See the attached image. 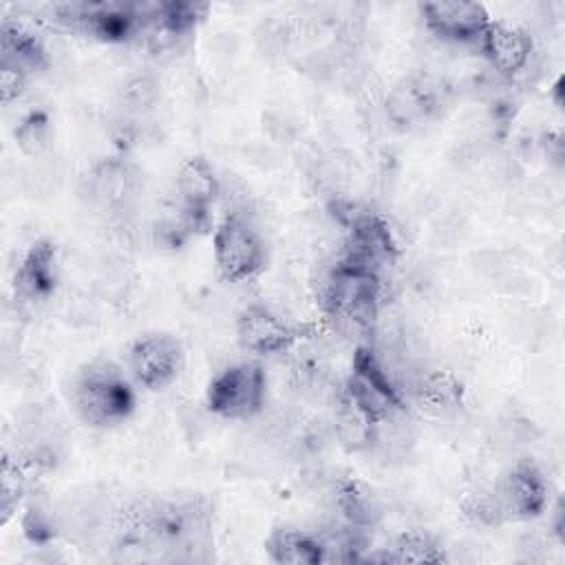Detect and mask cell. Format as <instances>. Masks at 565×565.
Masks as SVG:
<instances>
[{"instance_id":"484cf974","label":"cell","mask_w":565,"mask_h":565,"mask_svg":"<svg viewBox=\"0 0 565 565\" xmlns=\"http://www.w3.org/2000/svg\"><path fill=\"white\" fill-rule=\"evenodd\" d=\"M29 77L11 71V68H0V93H2V102L11 104L13 99H18L26 86Z\"/></svg>"},{"instance_id":"8992f818","label":"cell","mask_w":565,"mask_h":565,"mask_svg":"<svg viewBox=\"0 0 565 565\" xmlns=\"http://www.w3.org/2000/svg\"><path fill=\"white\" fill-rule=\"evenodd\" d=\"M333 214L347 230V243L342 254L344 258L362 263L377 271L397 258V241L391 225L380 214L358 210L351 203H335Z\"/></svg>"},{"instance_id":"e0dca14e","label":"cell","mask_w":565,"mask_h":565,"mask_svg":"<svg viewBox=\"0 0 565 565\" xmlns=\"http://www.w3.org/2000/svg\"><path fill=\"white\" fill-rule=\"evenodd\" d=\"M269 561L278 565H318L327 563L324 541L318 534L298 527H276L265 539Z\"/></svg>"},{"instance_id":"7c38bea8","label":"cell","mask_w":565,"mask_h":565,"mask_svg":"<svg viewBox=\"0 0 565 565\" xmlns=\"http://www.w3.org/2000/svg\"><path fill=\"white\" fill-rule=\"evenodd\" d=\"M309 331V327L291 324L265 305H247L236 318L238 344L256 355L282 353Z\"/></svg>"},{"instance_id":"9a60e30c","label":"cell","mask_w":565,"mask_h":565,"mask_svg":"<svg viewBox=\"0 0 565 565\" xmlns=\"http://www.w3.org/2000/svg\"><path fill=\"white\" fill-rule=\"evenodd\" d=\"M479 49L497 73L512 77L525 68L532 53V40L523 29L514 24L490 20L479 40Z\"/></svg>"},{"instance_id":"30bf717a","label":"cell","mask_w":565,"mask_h":565,"mask_svg":"<svg viewBox=\"0 0 565 565\" xmlns=\"http://www.w3.org/2000/svg\"><path fill=\"white\" fill-rule=\"evenodd\" d=\"M503 519L527 521L545 512L550 488L543 472L532 461H516L510 466L492 488Z\"/></svg>"},{"instance_id":"7a4b0ae2","label":"cell","mask_w":565,"mask_h":565,"mask_svg":"<svg viewBox=\"0 0 565 565\" xmlns=\"http://www.w3.org/2000/svg\"><path fill=\"white\" fill-rule=\"evenodd\" d=\"M71 402L86 426L110 428L128 419L135 411V391L119 366L97 360L77 371Z\"/></svg>"},{"instance_id":"ac0fdd59","label":"cell","mask_w":565,"mask_h":565,"mask_svg":"<svg viewBox=\"0 0 565 565\" xmlns=\"http://www.w3.org/2000/svg\"><path fill=\"white\" fill-rule=\"evenodd\" d=\"M333 503L342 516V523L358 527V530L369 532L371 527L377 525V521L382 516V508H380L375 492L366 483H362L360 479H353V477L340 479L335 483Z\"/></svg>"},{"instance_id":"5bb4252c","label":"cell","mask_w":565,"mask_h":565,"mask_svg":"<svg viewBox=\"0 0 565 565\" xmlns=\"http://www.w3.org/2000/svg\"><path fill=\"white\" fill-rule=\"evenodd\" d=\"M15 296L26 302L46 300L57 287V249L51 241H35L18 263L13 276Z\"/></svg>"},{"instance_id":"44dd1931","label":"cell","mask_w":565,"mask_h":565,"mask_svg":"<svg viewBox=\"0 0 565 565\" xmlns=\"http://www.w3.org/2000/svg\"><path fill=\"white\" fill-rule=\"evenodd\" d=\"M335 428H338V437L347 448L360 450L364 446H369L373 441V433H375V424H371L342 393L340 399V408L335 413Z\"/></svg>"},{"instance_id":"2e32d148","label":"cell","mask_w":565,"mask_h":565,"mask_svg":"<svg viewBox=\"0 0 565 565\" xmlns=\"http://www.w3.org/2000/svg\"><path fill=\"white\" fill-rule=\"evenodd\" d=\"M0 68H11L26 77L46 68V51L40 38L9 18L0 26Z\"/></svg>"},{"instance_id":"277c9868","label":"cell","mask_w":565,"mask_h":565,"mask_svg":"<svg viewBox=\"0 0 565 565\" xmlns=\"http://www.w3.org/2000/svg\"><path fill=\"white\" fill-rule=\"evenodd\" d=\"M212 252L221 276L232 282H243L258 276L267 263L263 236L241 212L227 214L216 225Z\"/></svg>"},{"instance_id":"8fae6325","label":"cell","mask_w":565,"mask_h":565,"mask_svg":"<svg viewBox=\"0 0 565 565\" xmlns=\"http://www.w3.org/2000/svg\"><path fill=\"white\" fill-rule=\"evenodd\" d=\"M446 102L444 84L426 73L404 75L386 95V117L399 128L422 126L433 119Z\"/></svg>"},{"instance_id":"7402d4cb","label":"cell","mask_w":565,"mask_h":565,"mask_svg":"<svg viewBox=\"0 0 565 565\" xmlns=\"http://www.w3.org/2000/svg\"><path fill=\"white\" fill-rule=\"evenodd\" d=\"M22 497H24L22 472L18 463L9 455H4L2 468H0V523L2 525H7L13 519Z\"/></svg>"},{"instance_id":"cb8c5ba5","label":"cell","mask_w":565,"mask_h":565,"mask_svg":"<svg viewBox=\"0 0 565 565\" xmlns=\"http://www.w3.org/2000/svg\"><path fill=\"white\" fill-rule=\"evenodd\" d=\"M95 190L108 203L121 201L130 192L128 168L119 161H106L95 172Z\"/></svg>"},{"instance_id":"5b68a950","label":"cell","mask_w":565,"mask_h":565,"mask_svg":"<svg viewBox=\"0 0 565 565\" xmlns=\"http://www.w3.org/2000/svg\"><path fill=\"white\" fill-rule=\"evenodd\" d=\"M267 397V375L258 362H238L214 375L205 391L207 408L223 419H249Z\"/></svg>"},{"instance_id":"6da1fadb","label":"cell","mask_w":565,"mask_h":565,"mask_svg":"<svg viewBox=\"0 0 565 565\" xmlns=\"http://www.w3.org/2000/svg\"><path fill=\"white\" fill-rule=\"evenodd\" d=\"M322 311L353 329H371L382 300L380 271L340 256L320 285Z\"/></svg>"},{"instance_id":"9c48e42d","label":"cell","mask_w":565,"mask_h":565,"mask_svg":"<svg viewBox=\"0 0 565 565\" xmlns=\"http://www.w3.org/2000/svg\"><path fill=\"white\" fill-rule=\"evenodd\" d=\"M183 362L185 353L181 340L163 331L141 335L128 353L132 380L148 391H161L172 384L179 377Z\"/></svg>"},{"instance_id":"603a6c76","label":"cell","mask_w":565,"mask_h":565,"mask_svg":"<svg viewBox=\"0 0 565 565\" xmlns=\"http://www.w3.org/2000/svg\"><path fill=\"white\" fill-rule=\"evenodd\" d=\"M15 143L26 154H38L51 137V121L44 110H31L15 128Z\"/></svg>"},{"instance_id":"ffe728a7","label":"cell","mask_w":565,"mask_h":565,"mask_svg":"<svg viewBox=\"0 0 565 565\" xmlns=\"http://www.w3.org/2000/svg\"><path fill=\"white\" fill-rule=\"evenodd\" d=\"M419 402L426 404V408L444 413L450 408H457L461 404V384L455 380V375L446 371H433L422 377L417 384Z\"/></svg>"},{"instance_id":"d4e9b609","label":"cell","mask_w":565,"mask_h":565,"mask_svg":"<svg viewBox=\"0 0 565 565\" xmlns=\"http://www.w3.org/2000/svg\"><path fill=\"white\" fill-rule=\"evenodd\" d=\"M22 527H24V534L33 541V543H44L51 539V525L46 521V514L40 512V510H29L24 521H22Z\"/></svg>"},{"instance_id":"d6986e66","label":"cell","mask_w":565,"mask_h":565,"mask_svg":"<svg viewBox=\"0 0 565 565\" xmlns=\"http://www.w3.org/2000/svg\"><path fill=\"white\" fill-rule=\"evenodd\" d=\"M382 558L391 563H444L446 554L433 534L424 530H408L393 541L391 550Z\"/></svg>"},{"instance_id":"3957f363","label":"cell","mask_w":565,"mask_h":565,"mask_svg":"<svg viewBox=\"0 0 565 565\" xmlns=\"http://www.w3.org/2000/svg\"><path fill=\"white\" fill-rule=\"evenodd\" d=\"M342 393L375 426L386 424L391 417L404 411L399 388L388 377V371L382 366L371 347L355 349Z\"/></svg>"},{"instance_id":"4fadbf2b","label":"cell","mask_w":565,"mask_h":565,"mask_svg":"<svg viewBox=\"0 0 565 565\" xmlns=\"http://www.w3.org/2000/svg\"><path fill=\"white\" fill-rule=\"evenodd\" d=\"M419 13L430 33H435L439 40L457 44H479L486 26L492 20L483 4L463 0L424 2L419 4Z\"/></svg>"},{"instance_id":"ba28073f","label":"cell","mask_w":565,"mask_h":565,"mask_svg":"<svg viewBox=\"0 0 565 565\" xmlns=\"http://www.w3.org/2000/svg\"><path fill=\"white\" fill-rule=\"evenodd\" d=\"M177 223L185 236L210 230L212 225V205L218 196V177L212 163L205 157H190L181 163L177 172Z\"/></svg>"},{"instance_id":"52a82bcc","label":"cell","mask_w":565,"mask_h":565,"mask_svg":"<svg viewBox=\"0 0 565 565\" xmlns=\"http://www.w3.org/2000/svg\"><path fill=\"white\" fill-rule=\"evenodd\" d=\"M55 20L106 42H124L139 33L141 2H68L53 7Z\"/></svg>"}]
</instances>
